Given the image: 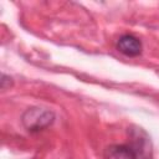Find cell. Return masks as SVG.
Segmentation results:
<instances>
[{
    "label": "cell",
    "mask_w": 159,
    "mask_h": 159,
    "mask_svg": "<svg viewBox=\"0 0 159 159\" xmlns=\"http://www.w3.org/2000/svg\"><path fill=\"white\" fill-rule=\"evenodd\" d=\"M53 120H55L53 112L41 107L27 108L21 116V122L24 127L32 133L48 128L53 123Z\"/></svg>",
    "instance_id": "cell-1"
},
{
    "label": "cell",
    "mask_w": 159,
    "mask_h": 159,
    "mask_svg": "<svg viewBox=\"0 0 159 159\" xmlns=\"http://www.w3.org/2000/svg\"><path fill=\"white\" fill-rule=\"evenodd\" d=\"M130 147L138 155V159H150L152 158V143L149 135L142 128H132L129 132Z\"/></svg>",
    "instance_id": "cell-2"
},
{
    "label": "cell",
    "mask_w": 159,
    "mask_h": 159,
    "mask_svg": "<svg viewBox=\"0 0 159 159\" xmlns=\"http://www.w3.org/2000/svg\"><path fill=\"white\" fill-rule=\"evenodd\" d=\"M117 50L128 57H137L142 53L143 46L138 37H135L134 35H130V34H125L118 39Z\"/></svg>",
    "instance_id": "cell-3"
},
{
    "label": "cell",
    "mask_w": 159,
    "mask_h": 159,
    "mask_svg": "<svg viewBox=\"0 0 159 159\" xmlns=\"http://www.w3.org/2000/svg\"><path fill=\"white\" fill-rule=\"evenodd\" d=\"M104 159H138L137 153L129 144H112L104 149Z\"/></svg>",
    "instance_id": "cell-4"
},
{
    "label": "cell",
    "mask_w": 159,
    "mask_h": 159,
    "mask_svg": "<svg viewBox=\"0 0 159 159\" xmlns=\"http://www.w3.org/2000/svg\"><path fill=\"white\" fill-rule=\"evenodd\" d=\"M12 84V78L10 76H6V75H2L1 76V88L2 89H6L7 87H10Z\"/></svg>",
    "instance_id": "cell-5"
}]
</instances>
